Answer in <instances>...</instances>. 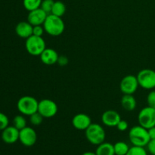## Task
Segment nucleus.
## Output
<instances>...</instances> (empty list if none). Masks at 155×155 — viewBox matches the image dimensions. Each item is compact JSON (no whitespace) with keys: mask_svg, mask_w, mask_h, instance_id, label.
Masks as SVG:
<instances>
[{"mask_svg":"<svg viewBox=\"0 0 155 155\" xmlns=\"http://www.w3.org/2000/svg\"><path fill=\"white\" fill-rule=\"evenodd\" d=\"M45 32L51 36H59L65 30V24L61 17L49 14L43 24Z\"/></svg>","mask_w":155,"mask_h":155,"instance_id":"1","label":"nucleus"},{"mask_svg":"<svg viewBox=\"0 0 155 155\" xmlns=\"http://www.w3.org/2000/svg\"><path fill=\"white\" fill-rule=\"evenodd\" d=\"M129 139L134 146H147L150 139L148 130L140 125L134 126L129 131Z\"/></svg>","mask_w":155,"mask_h":155,"instance_id":"2","label":"nucleus"},{"mask_svg":"<svg viewBox=\"0 0 155 155\" xmlns=\"http://www.w3.org/2000/svg\"><path fill=\"white\" fill-rule=\"evenodd\" d=\"M85 135L89 143L97 146L103 143L106 137L105 131L102 126L93 123H92L91 125L85 130Z\"/></svg>","mask_w":155,"mask_h":155,"instance_id":"3","label":"nucleus"},{"mask_svg":"<svg viewBox=\"0 0 155 155\" xmlns=\"http://www.w3.org/2000/svg\"><path fill=\"white\" fill-rule=\"evenodd\" d=\"M39 101L34 97L30 95H24L19 98L17 103L18 110L21 114L29 116L38 111Z\"/></svg>","mask_w":155,"mask_h":155,"instance_id":"4","label":"nucleus"},{"mask_svg":"<svg viewBox=\"0 0 155 155\" xmlns=\"http://www.w3.org/2000/svg\"><path fill=\"white\" fill-rule=\"evenodd\" d=\"M25 48L30 55L40 56L42 51L46 48V44L42 36L33 35L26 39Z\"/></svg>","mask_w":155,"mask_h":155,"instance_id":"5","label":"nucleus"},{"mask_svg":"<svg viewBox=\"0 0 155 155\" xmlns=\"http://www.w3.org/2000/svg\"><path fill=\"white\" fill-rule=\"evenodd\" d=\"M137 80L139 85L142 89L151 90L155 88V71L143 69L138 73Z\"/></svg>","mask_w":155,"mask_h":155,"instance_id":"6","label":"nucleus"},{"mask_svg":"<svg viewBox=\"0 0 155 155\" xmlns=\"http://www.w3.org/2000/svg\"><path fill=\"white\" fill-rule=\"evenodd\" d=\"M138 121L139 125L147 130L155 127V109L149 106L143 107L138 115Z\"/></svg>","mask_w":155,"mask_h":155,"instance_id":"7","label":"nucleus"},{"mask_svg":"<svg viewBox=\"0 0 155 155\" xmlns=\"http://www.w3.org/2000/svg\"><path fill=\"white\" fill-rule=\"evenodd\" d=\"M58 110L57 104L53 100L45 98L39 101L38 112L44 118H51L55 116Z\"/></svg>","mask_w":155,"mask_h":155,"instance_id":"8","label":"nucleus"},{"mask_svg":"<svg viewBox=\"0 0 155 155\" xmlns=\"http://www.w3.org/2000/svg\"><path fill=\"white\" fill-rule=\"evenodd\" d=\"M137 77L134 75H127L121 80L120 89L124 95H133L139 88Z\"/></svg>","mask_w":155,"mask_h":155,"instance_id":"9","label":"nucleus"},{"mask_svg":"<svg viewBox=\"0 0 155 155\" xmlns=\"http://www.w3.org/2000/svg\"><path fill=\"white\" fill-rule=\"evenodd\" d=\"M19 141L26 147L33 146L37 141V134L34 129L27 126L25 128L20 130Z\"/></svg>","mask_w":155,"mask_h":155,"instance_id":"10","label":"nucleus"},{"mask_svg":"<svg viewBox=\"0 0 155 155\" xmlns=\"http://www.w3.org/2000/svg\"><path fill=\"white\" fill-rule=\"evenodd\" d=\"M48 14L44 12L41 8L29 12L27 15V21L33 26L43 25Z\"/></svg>","mask_w":155,"mask_h":155,"instance_id":"11","label":"nucleus"},{"mask_svg":"<svg viewBox=\"0 0 155 155\" xmlns=\"http://www.w3.org/2000/svg\"><path fill=\"white\" fill-rule=\"evenodd\" d=\"M120 120L121 117L119 113L114 110H106L101 115V122L108 127H116Z\"/></svg>","mask_w":155,"mask_h":155,"instance_id":"12","label":"nucleus"},{"mask_svg":"<svg viewBox=\"0 0 155 155\" xmlns=\"http://www.w3.org/2000/svg\"><path fill=\"white\" fill-rule=\"evenodd\" d=\"M92 124V119L88 114L80 113L76 114L72 119V125L78 130H86Z\"/></svg>","mask_w":155,"mask_h":155,"instance_id":"13","label":"nucleus"},{"mask_svg":"<svg viewBox=\"0 0 155 155\" xmlns=\"http://www.w3.org/2000/svg\"><path fill=\"white\" fill-rule=\"evenodd\" d=\"M19 133L14 126H8L2 131V139L6 144H14L19 140Z\"/></svg>","mask_w":155,"mask_h":155,"instance_id":"14","label":"nucleus"},{"mask_svg":"<svg viewBox=\"0 0 155 155\" xmlns=\"http://www.w3.org/2000/svg\"><path fill=\"white\" fill-rule=\"evenodd\" d=\"M39 57H40L41 61L44 64L51 66V65H54L58 63L59 54L53 48H46L42 51V53L40 54Z\"/></svg>","mask_w":155,"mask_h":155,"instance_id":"15","label":"nucleus"},{"mask_svg":"<svg viewBox=\"0 0 155 155\" xmlns=\"http://www.w3.org/2000/svg\"><path fill=\"white\" fill-rule=\"evenodd\" d=\"M33 26L28 21H21L15 27V33L19 37L26 39L33 36Z\"/></svg>","mask_w":155,"mask_h":155,"instance_id":"16","label":"nucleus"},{"mask_svg":"<svg viewBox=\"0 0 155 155\" xmlns=\"http://www.w3.org/2000/svg\"><path fill=\"white\" fill-rule=\"evenodd\" d=\"M120 103L123 108L127 111H133L137 106L136 99L133 95H124L121 98Z\"/></svg>","mask_w":155,"mask_h":155,"instance_id":"17","label":"nucleus"},{"mask_svg":"<svg viewBox=\"0 0 155 155\" xmlns=\"http://www.w3.org/2000/svg\"><path fill=\"white\" fill-rule=\"evenodd\" d=\"M96 155H115L113 144L104 142L98 145L95 150Z\"/></svg>","mask_w":155,"mask_h":155,"instance_id":"18","label":"nucleus"},{"mask_svg":"<svg viewBox=\"0 0 155 155\" xmlns=\"http://www.w3.org/2000/svg\"><path fill=\"white\" fill-rule=\"evenodd\" d=\"M65 12H66V5L64 3L61 1L54 2L51 14L61 18L64 15Z\"/></svg>","mask_w":155,"mask_h":155,"instance_id":"19","label":"nucleus"},{"mask_svg":"<svg viewBox=\"0 0 155 155\" xmlns=\"http://www.w3.org/2000/svg\"><path fill=\"white\" fill-rule=\"evenodd\" d=\"M115 155H126L130 150V146L125 142H116L114 145Z\"/></svg>","mask_w":155,"mask_h":155,"instance_id":"20","label":"nucleus"},{"mask_svg":"<svg viewBox=\"0 0 155 155\" xmlns=\"http://www.w3.org/2000/svg\"><path fill=\"white\" fill-rule=\"evenodd\" d=\"M42 0H23V5L28 12L40 8Z\"/></svg>","mask_w":155,"mask_h":155,"instance_id":"21","label":"nucleus"},{"mask_svg":"<svg viewBox=\"0 0 155 155\" xmlns=\"http://www.w3.org/2000/svg\"><path fill=\"white\" fill-rule=\"evenodd\" d=\"M13 126L18 130H21L27 127V120L24 117V115H17L13 119Z\"/></svg>","mask_w":155,"mask_h":155,"instance_id":"22","label":"nucleus"},{"mask_svg":"<svg viewBox=\"0 0 155 155\" xmlns=\"http://www.w3.org/2000/svg\"><path fill=\"white\" fill-rule=\"evenodd\" d=\"M126 155H148V152L145 150V147L134 146L130 148V150Z\"/></svg>","mask_w":155,"mask_h":155,"instance_id":"23","label":"nucleus"},{"mask_svg":"<svg viewBox=\"0 0 155 155\" xmlns=\"http://www.w3.org/2000/svg\"><path fill=\"white\" fill-rule=\"evenodd\" d=\"M44 117L39 113V112H36V113L33 114L32 115L30 116V124L33 126H39L43 121Z\"/></svg>","mask_w":155,"mask_h":155,"instance_id":"24","label":"nucleus"},{"mask_svg":"<svg viewBox=\"0 0 155 155\" xmlns=\"http://www.w3.org/2000/svg\"><path fill=\"white\" fill-rule=\"evenodd\" d=\"M54 3V0H42L40 8L44 12H46L48 15H49V14H51V10H52Z\"/></svg>","mask_w":155,"mask_h":155,"instance_id":"25","label":"nucleus"},{"mask_svg":"<svg viewBox=\"0 0 155 155\" xmlns=\"http://www.w3.org/2000/svg\"><path fill=\"white\" fill-rule=\"evenodd\" d=\"M9 124L8 117L5 114L0 112V131H2Z\"/></svg>","mask_w":155,"mask_h":155,"instance_id":"26","label":"nucleus"},{"mask_svg":"<svg viewBox=\"0 0 155 155\" xmlns=\"http://www.w3.org/2000/svg\"><path fill=\"white\" fill-rule=\"evenodd\" d=\"M148 106L155 109V90H151L147 96Z\"/></svg>","mask_w":155,"mask_h":155,"instance_id":"27","label":"nucleus"},{"mask_svg":"<svg viewBox=\"0 0 155 155\" xmlns=\"http://www.w3.org/2000/svg\"><path fill=\"white\" fill-rule=\"evenodd\" d=\"M45 32V29H44L43 25H37L33 26V35L36 36H42Z\"/></svg>","mask_w":155,"mask_h":155,"instance_id":"28","label":"nucleus"},{"mask_svg":"<svg viewBox=\"0 0 155 155\" xmlns=\"http://www.w3.org/2000/svg\"><path fill=\"white\" fill-rule=\"evenodd\" d=\"M116 127H117V129L119 130V131L124 132V131H126L127 129H128L129 124L127 121L121 119L120 120V122L117 124V125Z\"/></svg>","mask_w":155,"mask_h":155,"instance_id":"29","label":"nucleus"},{"mask_svg":"<svg viewBox=\"0 0 155 155\" xmlns=\"http://www.w3.org/2000/svg\"><path fill=\"white\" fill-rule=\"evenodd\" d=\"M146 147L150 154L151 155H155V139H151Z\"/></svg>","mask_w":155,"mask_h":155,"instance_id":"30","label":"nucleus"},{"mask_svg":"<svg viewBox=\"0 0 155 155\" xmlns=\"http://www.w3.org/2000/svg\"><path fill=\"white\" fill-rule=\"evenodd\" d=\"M58 64L60 66H66L68 64V58L64 55H60L58 58Z\"/></svg>","mask_w":155,"mask_h":155,"instance_id":"31","label":"nucleus"},{"mask_svg":"<svg viewBox=\"0 0 155 155\" xmlns=\"http://www.w3.org/2000/svg\"><path fill=\"white\" fill-rule=\"evenodd\" d=\"M148 134H149L150 139H155V127L148 129Z\"/></svg>","mask_w":155,"mask_h":155,"instance_id":"32","label":"nucleus"},{"mask_svg":"<svg viewBox=\"0 0 155 155\" xmlns=\"http://www.w3.org/2000/svg\"><path fill=\"white\" fill-rule=\"evenodd\" d=\"M82 155H96V154H95V152H92V151H86Z\"/></svg>","mask_w":155,"mask_h":155,"instance_id":"33","label":"nucleus"}]
</instances>
